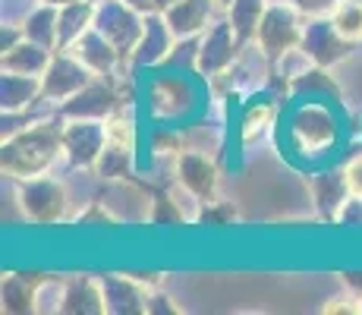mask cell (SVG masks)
<instances>
[{
    "label": "cell",
    "mask_w": 362,
    "mask_h": 315,
    "mask_svg": "<svg viewBox=\"0 0 362 315\" xmlns=\"http://www.w3.org/2000/svg\"><path fill=\"white\" fill-rule=\"evenodd\" d=\"M57 158H64V117L60 120H35L0 145V167L13 180H29L47 173Z\"/></svg>",
    "instance_id": "1"
},
{
    "label": "cell",
    "mask_w": 362,
    "mask_h": 315,
    "mask_svg": "<svg viewBox=\"0 0 362 315\" xmlns=\"http://www.w3.org/2000/svg\"><path fill=\"white\" fill-rule=\"evenodd\" d=\"M16 195H19V208L32 224H60L69 221V193L66 183L51 173L29 180H16Z\"/></svg>",
    "instance_id": "2"
},
{
    "label": "cell",
    "mask_w": 362,
    "mask_h": 315,
    "mask_svg": "<svg viewBox=\"0 0 362 315\" xmlns=\"http://www.w3.org/2000/svg\"><path fill=\"white\" fill-rule=\"evenodd\" d=\"M303 29H305V16L296 6L284 4V0H271L252 45L264 54V60L274 63L277 57H284L287 51L303 45Z\"/></svg>",
    "instance_id": "3"
},
{
    "label": "cell",
    "mask_w": 362,
    "mask_h": 315,
    "mask_svg": "<svg viewBox=\"0 0 362 315\" xmlns=\"http://www.w3.org/2000/svg\"><path fill=\"white\" fill-rule=\"evenodd\" d=\"M240 51H243V41L236 38L230 19L221 16L218 23L208 25V29L196 38L192 67H196V73L205 76V79H218V76H227L236 67Z\"/></svg>",
    "instance_id": "4"
},
{
    "label": "cell",
    "mask_w": 362,
    "mask_h": 315,
    "mask_svg": "<svg viewBox=\"0 0 362 315\" xmlns=\"http://www.w3.org/2000/svg\"><path fill=\"white\" fill-rule=\"evenodd\" d=\"M95 29L129 60L145 32V13H139L127 0H101L95 4Z\"/></svg>",
    "instance_id": "5"
},
{
    "label": "cell",
    "mask_w": 362,
    "mask_h": 315,
    "mask_svg": "<svg viewBox=\"0 0 362 315\" xmlns=\"http://www.w3.org/2000/svg\"><path fill=\"white\" fill-rule=\"evenodd\" d=\"M107 145V120H64V161L76 171H95Z\"/></svg>",
    "instance_id": "6"
},
{
    "label": "cell",
    "mask_w": 362,
    "mask_h": 315,
    "mask_svg": "<svg viewBox=\"0 0 362 315\" xmlns=\"http://www.w3.org/2000/svg\"><path fill=\"white\" fill-rule=\"evenodd\" d=\"M92 79H95V73L73 51H54L51 67L41 76V98L54 104H64L66 98L82 92Z\"/></svg>",
    "instance_id": "7"
},
{
    "label": "cell",
    "mask_w": 362,
    "mask_h": 315,
    "mask_svg": "<svg viewBox=\"0 0 362 315\" xmlns=\"http://www.w3.org/2000/svg\"><path fill=\"white\" fill-rule=\"evenodd\" d=\"M290 139H293V149L299 155H325L337 142V123L325 108L309 104L290 123Z\"/></svg>",
    "instance_id": "8"
},
{
    "label": "cell",
    "mask_w": 362,
    "mask_h": 315,
    "mask_svg": "<svg viewBox=\"0 0 362 315\" xmlns=\"http://www.w3.org/2000/svg\"><path fill=\"white\" fill-rule=\"evenodd\" d=\"M173 177L180 186H186L199 202H214L218 199L221 173L218 164L199 149H183L173 158Z\"/></svg>",
    "instance_id": "9"
},
{
    "label": "cell",
    "mask_w": 362,
    "mask_h": 315,
    "mask_svg": "<svg viewBox=\"0 0 362 315\" xmlns=\"http://www.w3.org/2000/svg\"><path fill=\"white\" fill-rule=\"evenodd\" d=\"M117 108L120 104H117V92L107 82V76H95L82 92L57 104V117H64V120H107Z\"/></svg>",
    "instance_id": "10"
},
{
    "label": "cell",
    "mask_w": 362,
    "mask_h": 315,
    "mask_svg": "<svg viewBox=\"0 0 362 315\" xmlns=\"http://www.w3.org/2000/svg\"><path fill=\"white\" fill-rule=\"evenodd\" d=\"M299 47L309 54L315 67L328 69V67H334V63L344 60L353 45L334 29L331 16H309L305 19V29H303V45Z\"/></svg>",
    "instance_id": "11"
},
{
    "label": "cell",
    "mask_w": 362,
    "mask_h": 315,
    "mask_svg": "<svg viewBox=\"0 0 362 315\" xmlns=\"http://www.w3.org/2000/svg\"><path fill=\"white\" fill-rule=\"evenodd\" d=\"M101 297L107 315H142L148 306V290L136 275H101Z\"/></svg>",
    "instance_id": "12"
},
{
    "label": "cell",
    "mask_w": 362,
    "mask_h": 315,
    "mask_svg": "<svg viewBox=\"0 0 362 315\" xmlns=\"http://www.w3.org/2000/svg\"><path fill=\"white\" fill-rule=\"evenodd\" d=\"M177 35L170 32L164 13H145V32L139 38L136 51H132V63L136 67H158V63H167L177 51Z\"/></svg>",
    "instance_id": "13"
},
{
    "label": "cell",
    "mask_w": 362,
    "mask_h": 315,
    "mask_svg": "<svg viewBox=\"0 0 362 315\" xmlns=\"http://www.w3.org/2000/svg\"><path fill=\"white\" fill-rule=\"evenodd\" d=\"M164 19L170 25V32L177 35V41L199 38L208 25H214L221 19V6L214 0H180L170 10H164Z\"/></svg>",
    "instance_id": "14"
},
{
    "label": "cell",
    "mask_w": 362,
    "mask_h": 315,
    "mask_svg": "<svg viewBox=\"0 0 362 315\" xmlns=\"http://www.w3.org/2000/svg\"><path fill=\"white\" fill-rule=\"evenodd\" d=\"M64 51H73L76 57L86 63V67L92 69L95 76H107V79L114 76V69L120 67V60H127L114 45H110L107 38H104L98 29H95V25H92V29H88L86 35H79L73 45L64 47Z\"/></svg>",
    "instance_id": "15"
},
{
    "label": "cell",
    "mask_w": 362,
    "mask_h": 315,
    "mask_svg": "<svg viewBox=\"0 0 362 315\" xmlns=\"http://www.w3.org/2000/svg\"><path fill=\"white\" fill-rule=\"evenodd\" d=\"M309 195H312V205H315L318 218L322 221H337L340 208L344 202L350 199V183H346V173L344 171H325L309 177Z\"/></svg>",
    "instance_id": "16"
},
{
    "label": "cell",
    "mask_w": 362,
    "mask_h": 315,
    "mask_svg": "<svg viewBox=\"0 0 362 315\" xmlns=\"http://www.w3.org/2000/svg\"><path fill=\"white\" fill-rule=\"evenodd\" d=\"M38 101H45V98H41V76L4 73V79H0V104H4V114H25V110Z\"/></svg>",
    "instance_id": "17"
},
{
    "label": "cell",
    "mask_w": 362,
    "mask_h": 315,
    "mask_svg": "<svg viewBox=\"0 0 362 315\" xmlns=\"http://www.w3.org/2000/svg\"><path fill=\"white\" fill-rule=\"evenodd\" d=\"M51 57L54 51L45 45H35V41L23 38L16 47H10V51H4V57H0V67H4V73H23V76H45V69L51 67Z\"/></svg>",
    "instance_id": "18"
},
{
    "label": "cell",
    "mask_w": 362,
    "mask_h": 315,
    "mask_svg": "<svg viewBox=\"0 0 362 315\" xmlns=\"http://www.w3.org/2000/svg\"><path fill=\"white\" fill-rule=\"evenodd\" d=\"M104 312V297H101V281L88 275L66 277V303L64 315H101Z\"/></svg>",
    "instance_id": "19"
},
{
    "label": "cell",
    "mask_w": 362,
    "mask_h": 315,
    "mask_svg": "<svg viewBox=\"0 0 362 315\" xmlns=\"http://www.w3.org/2000/svg\"><path fill=\"white\" fill-rule=\"evenodd\" d=\"M38 281L41 277L19 275V271L4 275V284H0V303H4V312H10V315L35 312V290H38Z\"/></svg>",
    "instance_id": "20"
},
{
    "label": "cell",
    "mask_w": 362,
    "mask_h": 315,
    "mask_svg": "<svg viewBox=\"0 0 362 315\" xmlns=\"http://www.w3.org/2000/svg\"><path fill=\"white\" fill-rule=\"evenodd\" d=\"M95 25V4L92 0H73V4L60 6L57 19V51L73 45L79 35H86Z\"/></svg>",
    "instance_id": "21"
},
{
    "label": "cell",
    "mask_w": 362,
    "mask_h": 315,
    "mask_svg": "<svg viewBox=\"0 0 362 315\" xmlns=\"http://www.w3.org/2000/svg\"><path fill=\"white\" fill-rule=\"evenodd\" d=\"M57 19H60V6L35 0L32 10L23 16L25 38L35 41V45H45V47H51V51H57Z\"/></svg>",
    "instance_id": "22"
},
{
    "label": "cell",
    "mask_w": 362,
    "mask_h": 315,
    "mask_svg": "<svg viewBox=\"0 0 362 315\" xmlns=\"http://www.w3.org/2000/svg\"><path fill=\"white\" fill-rule=\"evenodd\" d=\"M268 4L271 0H233L224 10V16L230 19L236 38L243 41V47L255 41V32H259V23H262L264 10H268Z\"/></svg>",
    "instance_id": "23"
},
{
    "label": "cell",
    "mask_w": 362,
    "mask_h": 315,
    "mask_svg": "<svg viewBox=\"0 0 362 315\" xmlns=\"http://www.w3.org/2000/svg\"><path fill=\"white\" fill-rule=\"evenodd\" d=\"M132 151H136V142H120V139H107L101 158H98V177H104L107 183L114 180H132Z\"/></svg>",
    "instance_id": "24"
},
{
    "label": "cell",
    "mask_w": 362,
    "mask_h": 315,
    "mask_svg": "<svg viewBox=\"0 0 362 315\" xmlns=\"http://www.w3.org/2000/svg\"><path fill=\"white\" fill-rule=\"evenodd\" d=\"M274 117H277L274 104L252 101L246 110H243V117H240V136H243V142H246V145L262 142V139L271 132V126H274Z\"/></svg>",
    "instance_id": "25"
},
{
    "label": "cell",
    "mask_w": 362,
    "mask_h": 315,
    "mask_svg": "<svg viewBox=\"0 0 362 315\" xmlns=\"http://www.w3.org/2000/svg\"><path fill=\"white\" fill-rule=\"evenodd\" d=\"M186 104H189V92H186V86L180 79H164L151 88V110H155L158 117L183 114Z\"/></svg>",
    "instance_id": "26"
},
{
    "label": "cell",
    "mask_w": 362,
    "mask_h": 315,
    "mask_svg": "<svg viewBox=\"0 0 362 315\" xmlns=\"http://www.w3.org/2000/svg\"><path fill=\"white\" fill-rule=\"evenodd\" d=\"M331 23L350 45H359L362 41V0H340L331 13Z\"/></svg>",
    "instance_id": "27"
},
{
    "label": "cell",
    "mask_w": 362,
    "mask_h": 315,
    "mask_svg": "<svg viewBox=\"0 0 362 315\" xmlns=\"http://www.w3.org/2000/svg\"><path fill=\"white\" fill-rule=\"evenodd\" d=\"M66 303V277H41L35 290V312L38 315H57Z\"/></svg>",
    "instance_id": "28"
},
{
    "label": "cell",
    "mask_w": 362,
    "mask_h": 315,
    "mask_svg": "<svg viewBox=\"0 0 362 315\" xmlns=\"http://www.w3.org/2000/svg\"><path fill=\"white\" fill-rule=\"evenodd\" d=\"M148 224H158V227H164V224H186L183 208L177 205V199L170 195V189H167V193H161V195H151Z\"/></svg>",
    "instance_id": "29"
},
{
    "label": "cell",
    "mask_w": 362,
    "mask_h": 315,
    "mask_svg": "<svg viewBox=\"0 0 362 315\" xmlns=\"http://www.w3.org/2000/svg\"><path fill=\"white\" fill-rule=\"evenodd\" d=\"M236 218H240V214H236V205H233V202L214 199V202H202L196 224H211V227H227V224H233Z\"/></svg>",
    "instance_id": "30"
},
{
    "label": "cell",
    "mask_w": 362,
    "mask_h": 315,
    "mask_svg": "<svg viewBox=\"0 0 362 315\" xmlns=\"http://www.w3.org/2000/svg\"><path fill=\"white\" fill-rule=\"evenodd\" d=\"M274 67H277V73H281L284 79H303V76L312 73L315 63H312V57L303 51V47H293V51H287L284 57H277Z\"/></svg>",
    "instance_id": "31"
},
{
    "label": "cell",
    "mask_w": 362,
    "mask_h": 315,
    "mask_svg": "<svg viewBox=\"0 0 362 315\" xmlns=\"http://www.w3.org/2000/svg\"><path fill=\"white\" fill-rule=\"evenodd\" d=\"M322 312L325 315H362V297L353 290H344L340 297H331L322 306Z\"/></svg>",
    "instance_id": "32"
},
{
    "label": "cell",
    "mask_w": 362,
    "mask_h": 315,
    "mask_svg": "<svg viewBox=\"0 0 362 315\" xmlns=\"http://www.w3.org/2000/svg\"><path fill=\"white\" fill-rule=\"evenodd\" d=\"M145 312L148 315H180L183 306H177L173 297H167L161 287H155V290H148V306H145Z\"/></svg>",
    "instance_id": "33"
},
{
    "label": "cell",
    "mask_w": 362,
    "mask_h": 315,
    "mask_svg": "<svg viewBox=\"0 0 362 315\" xmlns=\"http://www.w3.org/2000/svg\"><path fill=\"white\" fill-rule=\"evenodd\" d=\"M284 4L296 6V10L309 19V16H331L334 6H337L340 0H284Z\"/></svg>",
    "instance_id": "34"
},
{
    "label": "cell",
    "mask_w": 362,
    "mask_h": 315,
    "mask_svg": "<svg viewBox=\"0 0 362 315\" xmlns=\"http://www.w3.org/2000/svg\"><path fill=\"white\" fill-rule=\"evenodd\" d=\"M334 224H340V227H362V195H350Z\"/></svg>",
    "instance_id": "35"
},
{
    "label": "cell",
    "mask_w": 362,
    "mask_h": 315,
    "mask_svg": "<svg viewBox=\"0 0 362 315\" xmlns=\"http://www.w3.org/2000/svg\"><path fill=\"white\" fill-rule=\"evenodd\" d=\"M183 149L186 145H183V139H180V132H155V155L177 158Z\"/></svg>",
    "instance_id": "36"
},
{
    "label": "cell",
    "mask_w": 362,
    "mask_h": 315,
    "mask_svg": "<svg viewBox=\"0 0 362 315\" xmlns=\"http://www.w3.org/2000/svg\"><path fill=\"white\" fill-rule=\"evenodd\" d=\"M344 173H346V183H350V193L362 195V155H353L350 161H346Z\"/></svg>",
    "instance_id": "37"
},
{
    "label": "cell",
    "mask_w": 362,
    "mask_h": 315,
    "mask_svg": "<svg viewBox=\"0 0 362 315\" xmlns=\"http://www.w3.org/2000/svg\"><path fill=\"white\" fill-rule=\"evenodd\" d=\"M344 287L362 297V275H344Z\"/></svg>",
    "instance_id": "38"
},
{
    "label": "cell",
    "mask_w": 362,
    "mask_h": 315,
    "mask_svg": "<svg viewBox=\"0 0 362 315\" xmlns=\"http://www.w3.org/2000/svg\"><path fill=\"white\" fill-rule=\"evenodd\" d=\"M127 4L136 6L139 13H158V10H155V0H127Z\"/></svg>",
    "instance_id": "39"
},
{
    "label": "cell",
    "mask_w": 362,
    "mask_h": 315,
    "mask_svg": "<svg viewBox=\"0 0 362 315\" xmlns=\"http://www.w3.org/2000/svg\"><path fill=\"white\" fill-rule=\"evenodd\" d=\"M173 4H180V0H155V10H158V13H164V10H170Z\"/></svg>",
    "instance_id": "40"
},
{
    "label": "cell",
    "mask_w": 362,
    "mask_h": 315,
    "mask_svg": "<svg viewBox=\"0 0 362 315\" xmlns=\"http://www.w3.org/2000/svg\"><path fill=\"white\" fill-rule=\"evenodd\" d=\"M41 4H51V6H66V4H73V0H41Z\"/></svg>",
    "instance_id": "41"
},
{
    "label": "cell",
    "mask_w": 362,
    "mask_h": 315,
    "mask_svg": "<svg viewBox=\"0 0 362 315\" xmlns=\"http://www.w3.org/2000/svg\"><path fill=\"white\" fill-rule=\"evenodd\" d=\"M214 4H218V6H221V10H227V6H230V4H233V0H214Z\"/></svg>",
    "instance_id": "42"
},
{
    "label": "cell",
    "mask_w": 362,
    "mask_h": 315,
    "mask_svg": "<svg viewBox=\"0 0 362 315\" xmlns=\"http://www.w3.org/2000/svg\"><path fill=\"white\" fill-rule=\"evenodd\" d=\"M92 4H101V0H92Z\"/></svg>",
    "instance_id": "43"
}]
</instances>
